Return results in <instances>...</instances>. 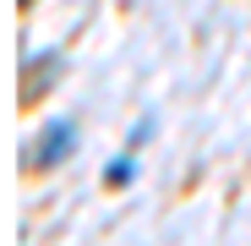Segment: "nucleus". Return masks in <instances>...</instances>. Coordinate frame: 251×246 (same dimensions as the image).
Here are the masks:
<instances>
[{"instance_id":"obj_1","label":"nucleus","mask_w":251,"mask_h":246,"mask_svg":"<svg viewBox=\"0 0 251 246\" xmlns=\"http://www.w3.org/2000/svg\"><path fill=\"white\" fill-rule=\"evenodd\" d=\"M71 148H76V126H71V120H50V126L38 132V142H33V164H38V170H55Z\"/></svg>"},{"instance_id":"obj_2","label":"nucleus","mask_w":251,"mask_h":246,"mask_svg":"<svg viewBox=\"0 0 251 246\" xmlns=\"http://www.w3.org/2000/svg\"><path fill=\"white\" fill-rule=\"evenodd\" d=\"M131 175H137V164H131V159H115L109 170H104V181H109V186H126Z\"/></svg>"},{"instance_id":"obj_3","label":"nucleus","mask_w":251,"mask_h":246,"mask_svg":"<svg viewBox=\"0 0 251 246\" xmlns=\"http://www.w3.org/2000/svg\"><path fill=\"white\" fill-rule=\"evenodd\" d=\"M148 137H153V120H137V126H131V148H142Z\"/></svg>"}]
</instances>
